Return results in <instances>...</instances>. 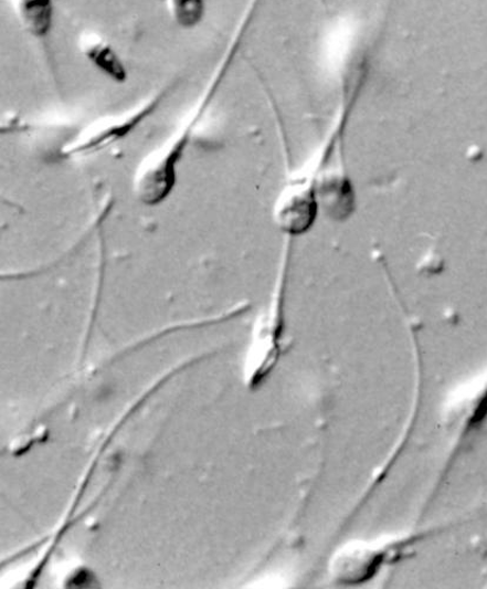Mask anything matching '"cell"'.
Masks as SVG:
<instances>
[{"mask_svg": "<svg viewBox=\"0 0 487 589\" xmlns=\"http://www.w3.org/2000/svg\"><path fill=\"white\" fill-rule=\"evenodd\" d=\"M51 0H27L24 6L25 21L35 34H44L51 24Z\"/></svg>", "mask_w": 487, "mask_h": 589, "instance_id": "cell-1", "label": "cell"}, {"mask_svg": "<svg viewBox=\"0 0 487 589\" xmlns=\"http://www.w3.org/2000/svg\"><path fill=\"white\" fill-rule=\"evenodd\" d=\"M89 57L94 60V62L108 75H112L113 77L117 80H123L125 74L121 64L118 62L117 57L114 55V52L108 49H97L89 53Z\"/></svg>", "mask_w": 487, "mask_h": 589, "instance_id": "cell-2", "label": "cell"}, {"mask_svg": "<svg viewBox=\"0 0 487 589\" xmlns=\"http://www.w3.org/2000/svg\"><path fill=\"white\" fill-rule=\"evenodd\" d=\"M203 0H178L177 17L180 23L191 27L201 20Z\"/></svg>", "mask_w": 487, "mask_h": 589, "instance_id": "cell-3", "label": "cell"}, {"mask_svg": "<svg viewBox=\"0 0 487 589\" xmlns=\"http://www.w3.org/2000/svg\"><path fill=\"white\" fill-rule=\"evenodd\" d=\"M87 578L88 576H85V572L80 575L75 580H74V585H85L87 583Z\"/></svg>", "mask_w": 487, "mask_h": 589, "instance_id": "cell-4", "label": "cell"}]
</instances>
